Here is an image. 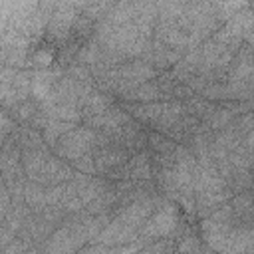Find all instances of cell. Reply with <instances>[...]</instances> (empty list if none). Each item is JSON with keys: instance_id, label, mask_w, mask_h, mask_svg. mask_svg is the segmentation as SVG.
Instances as JSON below:
<instances>
[{"instance_id": "6da1fadb", "label": "cell", "mask_w": 254, "mask_h": 254, "mask_svg": "<svg viewBox=\"0 0 254 254\" xmlns=\"http://www.w3.org/2000/svg\"><path fill=\"white\" fill-rule=\"evenodd\" d=\"M95 137L97 131H93L91 127L83 125V127H73L71 131H67L52 149L54 155L65 163H73L79 157H83L85 153H91L93 145H95Z\"/></svg>"}, {"instance_id": "7a4b0ae2", "label": "cell", "mask_w": 254, "mask_h": 254, "mask_svg": "<svg viewBox=\"0 0 254 254\" xmlns=\"http://www.w3.org/2000/svg\"><path fill=\"white\" fill-rule=\"evenodd\" d=\"M58 60V48L52 46L50 42H46L44 38L34 42L28 50V60H26V67H32L36 71H44L56 65Z\"/></svg>"}, {"instance_id": "3957f363", "label": "cell", "mask_w": 254, "mask_h": 254, "mask_svg": "<svg viewBox=\"0 0 254 254\" xmlns=\"http://www.w3.org/2000/svg\"><path fill=\"white\" fill-rule=\"evenodd\" d=\"M127 173H129V181H135V183L153 181L151 153L145 149V151H139V153L131 155L129 161H127Z\"/></svg>"}, {"instance_id": "277c9868", "label": "cell", "mask_w": 254, "mask_h": 254, "mask_svg": "<svg viewBox=\"0 0 254 254\" xmlns=\"http://www.w3.org/2000/svg\"><path fill=\"white\" fill-rule=\"evenodd\" d=\"M113 103H115V97H113V95H109V93H105V91H93V93L83 101V105H81V109H79L81 121L85 123V121H89V119H93V117L105 113Z\"/></svg>"}, {"instance_id": "5b68a950", "label": "cell", "mask_w": 254, "mask_h": 254, "mask_svg": "<svg viewBox=\"0 0 254 254\" xmlns=\"http://www.w3.org/2000/svg\"><path fill=\"white\" fill-rule=\"evenodd\" d=\"M228 202H230L232 212H234V216H236V220L240 224H252V212H254V206H252V190L236 192V194H232V198Z\"/></svg>"}, {"instance_id": "8992f818", "label": "cell", "mask_w": 254, "mask_h": 254, "mask_svg": "<svg viewBox=\"0 0 254 254\" xmlns=\"http://www.w3.org/2000/svg\"><path fill=\"white\" fill-rule=\"evenodd\" d=\"M46 189L44 185L40 183H34V181H26V187H24V204L30 208L32 214H38L42 212L48 204H46Z\"/></svg>"}, {"instance_id": "52a82bcc", "label": "cell", "mask_w": 254, "mask_h": 254, "mask_svg": "<svg viewBox=\"0 0 254 254\" xmlns=\"http://www.w3.org/2000/svg\"><path fill=\"white\" fill-rule=\"evenodd\" d=\"M73 127H75V123H67V121H60V119H50V121L46 123V127L40 131V135H42L44 143H46L50 149H54L56 143H58L67 131H71Z\"/></svg>"}, {"instance_id": "ba28073f", "label": "cell", "mask_w": 254, "mask_h": 254, "mask_svg": "<svg viewBox=\"0 0 254 254\" xmlns=\"http://www.w3.org/2000/svg\"><path fill=\"white\" fill-rule=\"evenodd\" d=\"M177 145L179 143H175L173 139H169L157 131L147 133V151L151 155H171L177 149Z\"/></svg>"}]
</instances>
